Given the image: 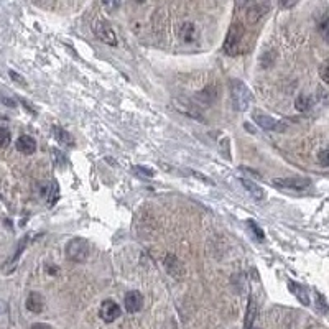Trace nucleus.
I'll list each match as a JSON object with an SVG mask.
<instances>
[{
    "instance_id": "obj_1",
    "label": "nucleus",
    "mask_w": 329,
    "mask_h": 329,
    "mask_svg": "<svg viewBox=\"0 0 329 329\" xmlns=\"http://www.w3.org/2000/svg\"><path fill=\"white\" fill-rule=\"evenodd\" d=\"M231 97H232L234 107L239 112H245L249 109L250 102H252V99H254L249 86L245 83L239 81V79L231 81Z\"/></svg>"
},
{
    "instance_id": "obj_2",
    "label": "nucleus",
    "mask_w": 329,
    "mask_h": 329,
    "mask_svg": "<svg viewBox=\"0 0 329 329\" xmlns=\"http://www.w3.org/2000/svg\"><path fill=\"white\" fill-rule=\"evenodd\" d=\"M64 254H66V259L69 262L74 263H84L89 257V242L83 239V237H74L71 239L66 249H64Z\"/></svg>"
},
{
    "instance_id": "obj_3",
    "label": "nucleus",
    "mask_w": 329,
    "mask_h": 329,
    "mask_svg": "<svg viewBox=\"0 0 329 329\" xmlns=\"http://www.w3.org/2000/svg\"><path fill=\"white\" fill-rule=\"evenodd\" d=\"M244 35H245V28L240 21H235V23L231 25L227 32V37L224 41V53L229 56H234L239 53V46L242 40H244Z\"/></svg>"
},
{
    "instance_id": "obj_4",
    "label": "nucleus",
    "mask_w": 329,
    "mask_h": 329,
    "mask_svg": "<svg viewBox=\"0 0 329 329\" xmlns=\"http://www.w3.org/2000/svg\"><path fill=\"white\" fill-rule=\"evenodd\" d=\"M92 32H94L96 37L104 41L105 45L109 46H117V35L114 32L112 25L109 23L107 20H102V18H97L92 21Z\"/></svg>"
},
{
    "instance_id": "obj_5",
    "label": "nucleus",
    "mask_w": 329,
    "mask_h": 329,
    "mask_svg": "<svg viewBox=\"0 0 329 329\" xmlns=\"http://www.w3.org/2000/svg\"><path fill=\"white\" fill-rule=\"evenodd\" d=\"M252 119H254V122L262 128V130H267V132H285L287 130V124L282 122V120L271 119L270 116H265V114L255 112Z\"/></svg>"
},
{
    "instance_id": "obj_6",
    "label": "nucleus",
    "mask_w": 329,
    "mask_h": 329,
    "mask_svg": "<svg viewBox=\"0 0 329 329\" xmlns=\"http://www.w3.org/2000/svg\"><path fill=\"white\" fill-rule=\"evenodd\" d=\"M273 184L282 189L303 191L311 186V180H308V178H277V180H273Z\"/></svg>"
},
{
    "instance_id": "obj_7",
    "label": "nucleus",
    "mask_w": 329,
    "mask_h": 329,
    "mask_svg": "<svg viewBox=\"0 0 329 329\" xmlns=\"http://www.w3.org/2000/svg\"><path fill=\"white\" fill-rule=\"evenodd\" d=\"M99 314H101L102 321H105V323H114V321L122 314V310H120V306L114 301V299H105V301L101 305Z\"/></svg>"
},
{
    "instance_id": "obj_8",
    "label": "nucleus",
    "mask_w": 329,
    "mask_h": 329,
    "mask_svg": "<svg viewBox=\"0 0 329 329\" xmlns=\"http://www.w3.org/2000/svg\"><path fill=\"white\" fill-rule=\"evenodd\" d=\"M164 268H167V271L171 275V277H175V278H183L184 273H186V270H184V265L181 263V260L178 259L176 255L173 254H168L167 257H164Z\"/></svg>"
},
{
    "instance_id": "obj_9",
    "label": "nucleus",
    "mask_w": 329,
    "mask_h": 329,
    "mask_svg": "<svg viewBox=\"0 0 329 329\" xmlns=\"http://www.w3.org/2000/svg\"><path fill=\"white\" fill-rule=\"evenodd\" d=\"M124 305L128 313H139L142 310V306H144V296H142L140 291L132 290L125 295Z\"/></svg>"
},
{
    "instance_id": "obj_10",
    "label": "nucleus",
    "mask_w": 329,
    "mask_h": 329,
    "mask_svg": "<svg viewBox=\"0 0 329 329\" xmlns=\"http://www.w3.org/2000/svg\"><path fill=\"white\" fill-rule=\"evenodd\" d=\"M25 306H26V310H28V311H32V313H35V314H38V313H41V311H43V308H45V298H43L41 293H38V291H32L30 295H28V298H26Z\"/></svg>"
},
{
    "instance_id": "obj_11",
    "label": "nucleus",
    "mask_w": 329,
    "mask_h": 329,
    "mask_svg": "<svg viewBox=\"0 0 329 329\" xmlns=\"http://www.w3.org/2000/svg\"><path fill=\"white\" fill-rule=\"evenodd\" d=\"M268 12V5L267 4H255L252 7H249L247 9V21L250 25H255L257 21H259L265 13Z\"/></svg>"
},
{
    "instance_id": "obj_12",
    "label": "nucleus",
    "mask_w": 329,
    "mask_h": 329,
    "mask_svg": "<svg viewBox=\"0 0 329 329\" xmlns=\"http://www.w3.org/2000/svg\"><path fill=\"white\" fill-rule=\"evenodd\" d=\"M239 181L245 188V191L249 193V195L252 196L254 199H257V201H262V199L265 198V191H263V188L257 184V183H254L252 180H249V178H240Z\"/></svg>"
},
{
    "instance_id": "obj_13",
    "label": "nucleus",
    "mask_w": 329,
    "mask_h": 329,
    "mask_svg": "<svg viewBox=\"0 0 329 329\" xmlns=\"http://www.w3.org/2000/svg\"><path fill=\"white\" fill-rule=\"evenodd\" d=\"M288 290L298 298V301L305 305V306H310V295H308V290H306L303 285H299L293 280H288Z\"/></svg>"
},
{
    "instance_id": "obj_14",
    "label": "nucleus",
    "mask_w": 329,
    "mask_h": 329,
    "mask_svg": "<svg viewBox=\"0 0 329 329\" xmlns=\"http://www.w3.org/2000/svg\"><path fill=\"white\" fill-rule=\"evenodd\" d=\"M17 150L25 155H32V153H35V150H37V142H35V139L30 137V135H21L17 140Z\"/></svg>"
},
{
    "instance_id": "obj_15",
    "label": "nucleus",
    "mask_w": 329,
    "mask_h": 329,
    "mask_svg": "<svg viewBox=\"0 0 329 329\" xmlns=\"http://www.w3.org/2000/svg\"><path fill=\"white\" fill-rule=\"evenodd\" d=\"M53 133H54V137L58 142H61V144L64 147H69V148H73L74 147V137L71 135L69 132H66L64 128L61 127H53Z\"/></svg>"
},
{
    "instance_id": "obj_16",
    "label": "nucleus",
    "mask_w": 329,
    "mask_h": 329,
    "mask_svg": "<svg viewBox=\"0 0 329 329\" xmlns=\"http://www.w3.org/2000/svg\"><path fill=\"white\" fill-rule=\"evenodd\" d=\"M196 97L201 101L203 104H212L214 101L217 99V89H216V86H207L206 89H203L201 92H198Z\"/></svg>"
},
{
    "instance_id": "obj_17",
    "label": "nucleus",
    "mask_w": 329,
    "mask_h": 329,
    "mask_svg": "<svg viewBox=\"0 0 329 329\" xmlns=\"http://www.w3.org/2000/svg\"><path fill=\"white\" fill-rule=\"evenodd\" d=\"M180 38L186 43H191L196 40V26L191 21H184L180 28Z\"/></svg>"
},
{
    "instance_id": "obj_18",
    "label": "nucleus",
    "mask_w": 329,
    "mask_h": 329,
    "mask_svg": "<svg viewBox=\"0 0 329 329\" xmlns=\"http://www.w3.org/2000/svg\"><path fill=\"white\" fill-rule=\"evenodd\" d=\"M314 306H316V311L319 314H329V305L326 301L324 295L316 290H314Z\"/></svg>"
},
{
    "instance_id": "obj_19",
    "label": "nucleus",
    "mask_w": 329,
    "mask_h": 329,
    "mask_svg": "<svg viewBox=\"0 0 329 329\" xmlns=\"http://www.w3.org/2000/svg\"><path fill=\"white\" fill-rule=\"evenodd\" d=\"M255 314H257L255 301H254V298H250L249 308H247V313H245V324H244V329H252V323H254V319H255Z\"/></svg>"
},
{
    "instance_id": "obj_20",
    "label": "nucleus",
    "mask_w": 329,
    "mask_h": 329,
    "mask_svg": "<svg viewBox=\"0 0 329 329\" xmlns=\"http://www.w3.org/2000/svg\"><path fill=\"white\" fill-rule=\"evenodd\" d=\"M26 242H28V237L25 235L23 239H21L20 242H18V247H17V250H15V254H13V257H12V260H10V267H7L5 270H9L7 273H10V270L13 268V265L18 262V259H20V255H21V252L25 250V247H26Z\"/></svg>"
},
{
    "instance_id": "obj_21",
    "label": "nucleus",
    "mask_w": 329,
    "mask_h": 329,
    "mask_svg": "<svg viewBox=\"0 0 329 329\" xmlns=\"http://www.w3.org/2000/svg\"><path fill=\"white\" fill-rule=\"evenodd\" d=\"M247 227L250 229V232H252V235H254V237H255L257 240H259V242L265 240V234H263L262 227H260L259 224H257L254 219H249V221H247Z\"/></svg>"
},
{
    "instance_id": "obj_22",
    "label": "nucleus",
    "mask_w": 329,
    "mask_h": 329,
    "mask_svg": "<svg viewBox=\"0 0 329 329\" xmlns=\"http://www.w3.org/2000/svg\"><path fill=\"white\" fill-rule=\"evenodd\" d=\"M310 105H311V99L308 96H298L296 97V101H295V109L298 112H306L310 109Z\"/></svg>"
},
{
    "instance_id": "obj_23",
    "label": "nucleus",
    "mask_w": 329,
    "mask_h": 329,
    "mask_svg": "<svg viewBox=\"0 0 329 329\" xmlns=\"http://www.w3.org/2000/svg\"><path fill=\"white\" fill-rule=\"evenodd\" d=\"M318 30H319V35L323 37L326 41H329V17L324 15L323 18L319 20L318 23Z\"/></svg>"
},
{
    "instance_id": "obj_24",
    "label": "nucleus",
    "mask_w": 329,
    "mask_h": 329,
    "mask_svg": "<svg viewBox=\"0 0 329 329\" xmlns=\"http://www.w3.org/2000/svg\"><path fill=\"white\" fill-rule=\"evenodd\" d=\"M60 198V188H58V183L56 181H51V191L48 189V204L53 206L56 201H58Z\"/></svg>"
},
{
    "instance_id": "obj_25",
    "label": "nucleus",
    "mask_w": 329,
    "mask_h": 329,
    "mask_svg": "<svg viewBox=\"0 0 329 329\" xmlns=\"http://www.w3.org/2000/svg\"><path fill=\"white\" fill-rule=\"evenodd\" d=\"M10 140H12V135L9 132V128L0 127V148L9 147L10 145Z\"/></svg>"
},
{
    "instance_id": "obj_26",
    "label": "nucleus",
    "mask_w": 329,
    "mask_h": 329,
    "mask_svg": "<svg viewBox=\"0 0 329 329\" xmlns=\"http://www.w3.org/2000/svg\"><path fill=\"white\" fill-rule=\"evenodd\" d=\"M319 76L326 84H329V60H326L323 64L319 66Z\"/></svg>"
},
{
    "instance_id": "obj_27",
    "label": "nucleus",
    "mask_w": 329,
    "mask_h": 329,
    "mask_svg": "<svg viewBox=\"0 0 329 329\" xmlns=\"http://www.w3.org/2000/svg\"><path fill=\"white\" fill-rule=\"evenodd\" d=\"M133 171L137 175H140V176H144V178H152L155 173H153V170H150V168H147V167H144V164H139V167H135L133 168Z\"/></svg>"
},
{
    "instance_id": "obj_28",
    "label": "nucleus",
    "mask_w": 329,
    "mask_h": 329,
    "mask_svg": "<svg viewBox=\"0 0 329 329\" xmlns=\"http://www.w3.org/2000/svg\"><path fill=\"white\" fill-rule=\"evenodd\" d=\"M318 161H319V164H323V167L329 168V148L321 150V152L318 153Z\"/></svg>"
},
{
    "instance_id": "obj_29",
    "label": "nucleus",
    "mask_w": 329,
    "mask_h": 329,
    "mask_svg": "<svg viewBox=\"0 0 329 329\" xmlns=\"http://www.w3.org/2000/svg\"><path fill=\"white\" fill-rule=\"evenodd\" d=\"M102 4L107 12H116L120 5V0H102Z\"/></svg>"
},
{
    "instance_id": "obj_30",
    "label": "nucleus",
    "mask_w": 329,
    "mask_h": 329,
    "mask_svg": "<svg viewBox=\"0 0 329 329\" xmlns=\"http://www.w3.org/2000/svg\"><path fill=\"white\" fill-rule=\"evenodd\" d=\"M0 99H2V104H5V105H9V107H17V101L13 99L12 96H9V94H5V92H2L0 91Z\"/></svg>"
},
{
    "instance_id": "obj_31",
    "label": "nucleus",
    "mask_w": 329,
    "mask_h": 329,
    "mask_svg": "<svg viewBox=\"0 0 329 329\" xmlns=\"http://www.w3.org/2000/svg\"><path fill=\"white\" fill-rule=\"evenodd\" d=\"M9 74H10V77H12L13 81H17V83H20V84H26V83H25V79H23V77H20V76H18V74L15 73V71H10Z\"/></svg>"
},
{
    "instance_id": "obj_32",
    "label": "nucleus",
    "mask_w": 329,
    "mask_h": 329,
    "mask_svg": "<svg viewBox=\"0 0 329 329\" xmlns=\"http://www.w3.org/2000/svg\"><path fill=\"white\" fill-rule=\"evenodd\" d=\"M298 2V0H280V5L283 7V9H290V7H293Z\"/></svg>"
},
{
    "instance_id": "obj_33",
    "label": "nucleus",
    "mask_w": 329,
    "mask_h": 329,
    "mask_svg": "<svg viewBox=\"0 0 329 329\" xmlns=\"http://www.w3.org/2000/svg\"><path fill=\"white\" fill-rule=\"evenodd\" d=\"M32 329H53V327L48 326V324H45V323H35V324L32 326Z\"/></svg>"
},
{
    "instance_id": "obj_34",
    "label": "nucleus",
    "mask_w": 329,
    "mask_h": 329,
    "mask_svg": "<svg viewBox=\"0 0 329 329\" xmlns=\"http://www.w3.org/2000/svg\"><path fill=\"white\" fill-rule=\"evenodd\" d=\"M244 2H245V0H237V4H239V5H242Z\"/></svg>"
},
{
    "instance_id": "obj_35",
    "label": "nucleus",
    "mask_w": 329,
    "mask_h": 329,
    "mask_svg": "<svg viewBox=\"0 0 329 329\" xmlns=\"http://www.w3.org/2000/svg\"><path fill=\"white\" fill-rule=\"evenodd\" d=\"M135 2H139V4H142V2H145V0H135Z\"/></svg>"
},
{
    "instance_id": "obj_36",
    "label": "nucleus",
    "mask_w": 329,
    "mask_h": 329,
    "mask_svg": "<svg viewBox=\"0 0 329 329\" xmlns=\"http://www.w3.org/2000/svg\"><path fill=\"white\" fill-rule=\"evenodd\" d=\"M0 119H5V117H4V116H2V114H0Z\"/></svg>"
},
{
    "instance_id": "obj_37",
    "label": "nucleus",
    "mask_w": 329,
    "mask_h": 329,
    "mask_svg": "<svg viewBox=\"0 0 329 329\" xmlns=\"http://www.w3.org/2000/svg\"><path fill=\"white\" fill-rule=\"evenodd\" d=\"M255 329H260V327H255Z\"/></svg>"
}]
</instances>
